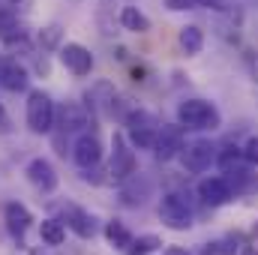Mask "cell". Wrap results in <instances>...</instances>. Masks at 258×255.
<instances>
[{
    "mask_svg": "<svg viewBox=\"0 0 258 255\" xmlns=\"http://www.w3.org/2000/svg\"><path fill=\"white\" fill-rule=\"evenodd\" d=\"M165 6H168L171 12H186V9H198L201 0H165Z\"/></svg>",
    "mask_w": 258,
    "mask_h": 255,
    "instance_id": "obj_27",
    "label": "cell"
},
{
    "mask_svg": "<svg viewBox=\"0 0 258 255\" xmlns=\"http://www.w3.org/2000/svg\"><path fill=\"white\" fill-rule=\"evenodd\" d=\"M165 255H189V252H186L183 246H168V249H165Z\"/></svg>",
    "mask_w": 258,
    "mask_h": 255,
    "instance_id": "obj_28",
    "label": "cell"
},
{
    "mask_svg": "<svg viewBox=\"0 0 258 255\" xmlns=\"http://www.w3.org/2000/svg\"><path fill=\"white\" fill-rule=\"evenodd\" d=\"M183 150V126L177 123H162L159 126V135H156V144H153V153L159 162H171L174 156H180Z\"/></svg>",
    "mask_w": 258,
    "mask_h": 255,
    "instance_id": "obj_6",
    "label": "cell"
},
{
    "mask_svg": "<svg viewBox=\"0 0 258 255\" xmlns=\"http://www.w3.org/2000/svg\"><path fill=\"white\" fill-rule=\"evenodd\" d=\"M159 219H162L168 228H174V231L192 228V210H189V204H186V198H183L180 192L162 195V201H159Z\"/></svg>",
    "mask_w": 258,
    "mask_h": 255,
    "instance_id": "obj_4",
    "label": "cell"
},
{
    "mask_svg": "<svg viewBox=\"0 0 258 255\" xmlns=\"http://www.w3.org/2000/svg\"><path fill=\"white\" fill-rule=\"evenodd\" d=\"M105 237H108V243H111L114 249H123V252H126V246L132 243L129 228L123 225V222H117V219H111V222L105 225Z\"/></svg>",
    "mask_w": 258,
    "mask_h": 255,
    "instance_id": "obj_21",
    "label": "cell"
},
{
    "mask_svg": "<svg viewBox=\"0 0 258 255\" xmlns=\"http://www.w3.org/2000/svg\"><path fill=\"white\" fill-rule=\"evenodd\" d=\"M177 123L186 129H219L222 123V114L213 102L207 99H183L177 105Z\"/></svg>",
    "mask_w": 258,
    "mask_h": 255,
    "instance_id": "obj_1",
    "label": "cell"
},
{
    "mask_svg": "<svg viewBox=\"0 0 258 255\" xmlns=\"http://www.w3.org/2000/svg\"><path fill=\"white\" fill-rule=\"evenodd\" d=\"M3 219H6V228H9L12 237H24V231H27L30 222H33L30 210H27L24 204H18V201H9V204L3 207Z\"/></svg>",
    "mask_w": 258,
    "mask_h": 255,
    "instance_id": "obj_15",
    "label": "cell"
},
{
    "mask_svg": "<svg viewBox=\"0 0 258 255\" xmlns=\"http://www.w3.org/2000/svg\"><path fill=\"white\" fill-rule=\"evenodd\" d=\"M15 36H21L18 15H15V12H9V9H0V39H3V42H9V39H15Z\"/></svg>",
    "mask_w": 258,
    "mask_h": 255,
    "instance_id": "obj_23",
    "label": "cell"
},
{
    "mask_svg": "<svg viewBox=\"0 0 258 255\" xmlns=\"http://www.w3.org/2000/svg\"><path fill=\"white\" fill-rule=\"evenodd\" d=\"M120 24H123V30H129V33H147L150 30V18L138 6H123L120 9Z\"/></svg>",
    "mask_w": 258,
    "mask_h": 255,
    "instance_id": "obj_18",
    "label": "cell"
},
{
    "mask_svg": "<svg viewBox=\"0 0 258 255\" xmlns=\"http://www.w3.org/2000/svg\"><path fill=\"white\" fill-rule=\"evenodd\" d=\"M243 159L249 165H258V135H252L246 144H243Z\"/></svg>",
    "mask_w": 258,
    "mask_h": 255,
    "instance_id": "obj_26",
    "label": "cell"
},
{
    "mask_svg": "<svg viewBox=\"0 0 258 255\" xmlns=\"http://www.w3.org/2000/svg\"><path fill=\"white\" fill-rule=\"evenodd\" d=\"M27 81H30V75H27V69L18 63V60L0 57V87L3 90H12V93L27 90Z\"/></svg>",
    "mask_w": 258,
    "mask_h": 255,
    "instance_id": "obj_14",
    "label": "cell"
},
{
    "mask_svg": "<svg viewBox=\"0 0 258 255\" xmlns=\"http://www.w3.org/2000/svg\"><path fill=\"white\" fill-rule=\"evenodd\" d=\"M234 243L231 240H210V243H204L201 246V252L198 255H234Z\"/></svg>",
    "mask_w": 258,
    "mask_h": 255,
    "instance_id": "obj_24",
    "label": "cell"
},
{
    "mask_svg": "<svg viewBox=\"0 0 258 255\" xmlns=\"http://www.w3.org/2000/svg\"><path fill=\"white\" fill-rule=\"evenodd\" d=\"M159 246H162V240L156 234H141L138 240L132 237V243L126 246V255H153Z\"/></svg>",
    "mask_w": 258,
    "mask_h": 255,
    "instance_id": "obj_22",
    "label": "cell"
},
{
    "mask_svg": "<svg viewBox=\"0 0 258 255\" xmlns=\"http://www.w3.org/2000/svg\"><path fill=\"white\" fill-rule=\"evenodd\" d=\"M132 174H135V150L129 147L126 135L114 132V138H111V165H108V177H111L114 183H123Z\"/></svg>",
    "mask_w": 258,
    "mask_h": 255,
    "instance_id": "obj_5",
    "label": "cell"
},
{
    "mask_svg": "<svg viewBox=\"0 0 258 255\" xmlns=\"http://www.w3.org/2000/svg\"><path fill=\"white\" fill-rule=\"evenodd\" d=\"M54 117H57V108H54L51 96L42 90H30V96H27V126H30V132H36V135L51 132Z\"/></svg>",
    "mask_w": 258,
    "mask_h": 255,
    "instance_id": "obj_3",
    "label": "cell"
},
{
    "mask_svg": "<svg viewBox=\"0 0 258 255\" xmlns=\"http://www.w3.org/2000/svg\"><path fill=\"white\" fill-rule=\"evenodd\" d=\"M39 237L48 243V246H60L66 240V228L60 219H42V225H39Z\"/></svg>",
    "mask_w": 258,
    "mask_h": 255,
    "instance_id": "obj_20",
    "label": "cell"
},
{
    "mask_svg": "<svg viewBox=\"0 0 258 255\" xmlns=\"http://www.w3.org/2000/svg\"><path fill=\"white\" fill-rule=\"evenodd\" d=\"M180 159H183V168L192 171V174H201L210 168V162L216 159V147L210 141H192L180 150Z\"/></svg>",
    "mask_w": 258,
    "mask_h": 255,
    "instance_id": "obj_7",
    "label": "cell"
},
{
    "mask_svg": "<svg viewBox=\"0 0 258 255\" xmlns=\"http://www.w3.org/2000/svg\"><path fill=\"white\" fill-rule=\"evenodd\" d=\"M87 102H90L93 111L114 117V114H117V90H114V84H108V81H96V84L87 90Z\"/></svg>",
    "mask_w": 258,
    "mask_h": 255,
    "instance_id": "obj_11",
    "label": "cell"
},
{
    "mask_svg": "<svg viewBox=\"0 0 258 255\" xmlns=\"http://www.w3.org/2000/svg\"><path fill=\"white\" fill-rule=\"evenodd\" d=\"M252 231H255V237H258V222H255V228H252Z\"/></svg>",
    "mask_w": 258,
    "mask_h": 255,
    "instance_id": "obj_31",
    "label": "cell"
},
{
    "mask_svg": "<svg viewBox=\"0 0 258 255\" xmlns=\"http://www.w3.org/2000/svg\"><path fill=\"white\" fill-rule=\"evenodd\" d=\"M243 255H258V249H246V252H243Z\"/></svg>",
    "mask_w": 258,
    "mask_h": 255,
    "instance_id": "obj_30",
    "label": "cell"
},
{
    "mask_svg": "<svg viewBox=\"0 0 258 255\" xmlns=\"http://www.w3.org/2000/svg\"><path fill=\"white\" fill-rule=\"evenodd\" d=\"M0 129H3V132L9 129V120H6V111H3V108H0Z\"/></svg>",
    "mask_w": 258,
    "mask_h": 255,
    "instance_id": "obj_29",
    "label": "cell"
},
{
    "mask_svg": "<svg viewBox=\"0 0 258 255\" xmlns=\"http://www.w3.org/2000/svg\"><path fill=\"white\" fill-rule=\"evenodd\" d=\"M57 42H60V27L51 24V27H45V30L39 33V45H42V48H54Z\"/></svg>",
    "mask_w": 258,
    "mask_h": 255,
    "instance_id": "obj_25",
    "label": "cell"
},
{
    "mask_svg": "<svg viewBox=\"0 0 258 255\" xmlns=\"http://www.w3.org/2000/svg\"><path fill=\"white\" fill-rule=\"evenodd\" d=\"M54 123L63 129V132H84V129L90 126V111L81 102H63L57 108Z\"/></svg>",
    "mask_w": 258,
    "mask_h": 255,
    "instance_id": "obj_10",
    "label": "cell"
},
{
    "mask_svg": "<svg viewBox=\"0 0 258 255\" xmlns=\"http://www.w3.org/2000/svg\"><path fill=\"white\" fill-rule=\"evenodd\" d=\"M159 126H162V123L156 120V114H150V111H144V108L132 111V114L126 117L129 144L138 147V150H153L156 135H159Z\"/></svg>",
    "mask_w": 258,
    "mask_h": 255,
    "instance_id": "obj_2",
    "label": "cell"
},
{
    "mask_svg": "<svg viewBox=\"0 0 258 255\" xmlns=\"http://www.w3.org/2000/svg\"><path fill=\"white\" fill-rule=\"evenodd\" d=\"M60 63L72 72V75H90V69H93V54H90V48H84V45H78V42H66L60 45Z\"/></svg>",
    "mask_w": 258,
    "mask_h": 255,
    "instance_id": "obj_9",
    "label": "cell"
},
{
    "mask_svg": "<svg viewBox=\"0 0 258 255\" xmlns=\"http://www.w3.org/2000/svg\"><path fill=\"white\" fill-rule=\"evenodd\" d=\"M147 198H150V180L132 174V177H126V180L120 183V201H123L126 207H141Z\"/></svg>",
    "mask_w": 258,
    "mask_h": 255,
    "instance_id": "obj_16",
    "label": "cell"
},
{
    "mask_svg": "<svg viewBox=\"0 0 258 255\" xmlns=\"http://www.w3.org/2000/svg\"><path fill=\"white\" fill-rule=\"evenodd\" d=\"M198 195H201L204 204L219 207V204H228V201L234 198V189H231L228 177H204V180L198 183Z\"/></svg>",
    "mask_w": 258,
    "mask_h": 255,
    "instance_id": "obj_12",
    "label": "cell"
},
{
    "mask_svg": "<svg viewBox=\"0 0 258 255\" xmlns=\"http://www.w3.org/2000/svg\"><path fill=\"white\" fill-rule=\"evenodd\" d=\"M66 225L78 234V237H93L96 234V219L87 213V210H81V207H66Z\"/></svg>",
    "mask_w": 258,
    "mask_h": 255,
    "instance_id": "obj_17",
    "label": "cell"
},
{
    "mask_svg": "<svg viewBox=\"0 0 258 255\" xmlns=\"http://www.w3.org/2000/svg\"><path fill=\"white\" fill-rule=\"evenodd\" d=\"M177 42H180V48H183L186 54H198V51L204 48V33H201V27L186 24V27H180V36H177Z\"/></svg>",
    "mask_w": 258,
    "mask_h": 255,
    "instance_id": "obj_19",
    "label": "cell"
},
{
    "mask_svg": "<svg viewBox=\"0 0 258 255\" xmlns=\"http://www.w3.org/2000/svg\"><path fill=\"white\" fill-rule=\"evenodd\" d=\"M24 174H27V180H30L36 189H42V192H54V189H57V174H54L51 162H48V159H42V156L30 159V162H27V168H24Z\"/></svg>",
    "mask_w": 258,
    "mask_h": 255,
    "instance_id": "obj_13",
    "label": "cell"
},
{
    "mask_svg": "<svg viewBox=\"0 0 258 255\" xmlns=\"http://www.w3.org/2000/svg\"><path fill=\"white\" fill-rule=\"evenodd\" d=\"M72 159H75V165L84 168V171H90L93 165H99V159H102V144H99V138L90 135V132H81V135L75 138V144H72Z\"/></svg>",
    "mask_w": 258,
    "mask_h": 255,
    "instance_id": "obj_8",
    "label": "cell"
},
{
    "mask_svg": "<svg viewBox=\"0 0 258 255\" xmlns=\"http://www.w3.org/2000/svg\"><path fill=\"white\" fill-rule=\"evenodd\" d=\"M9 3H15V0H9Z\"/></svg>",
    "mask_w": 258,
    "mask_h": 255,
    "instance_id": "obj_32",
    "label": "cell"
}]
</instances>
